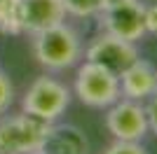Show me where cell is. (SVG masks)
<instances>
[{
	"mask_svg": "<svg viewBox=\"0 0 157 154\" xmlns=\"http://www.w3.org/2000/svg\"><path fill=\"white\" fill-rule=\"evenodd\" d=\"M33 56L47 72L71 70L82 61V38L71 24H56L52 28L31 35Z\"/></svg>",
	"mask_w": 157,
	"mask_h": 154,
	"instance_id": "obj_1",
	"label": "cell"
},
{
	"mask_svg": "<svg viewBox=\"0 0 157 154\" xmlns=\"http://www.w3.org/2000/svg\"><path fill=\"white\" fill-rule=\"evenodd\" d=\"M71 105V89L59 77L40 75L35 77L21 96V112L33 115L42 122H59Z\"/></svg>",
	"mask_w": 157,
	"mask_h": 154,
	"instance_id": "obj_2",
	"label": "cell"
},
{
	"mask_svg": "<svg viewBox=\"0 0 157 154\" xmlns=\"http://www.w3.org/2000/svg\"><path fill=\"white\" fill-rule=\"evenodd\" d=\"M73 91L82 105L92 110H105L120 98V77L98 63L82 61L78 63Z\"/></svg>",
	"mask_w": 157,
	"mask_h": 154,
	"instance_id": "obj_3",
	"label": "cell"
},
{
	"mask_svg": "<svg viewBox=\"0 0 157 154\" xmlns=\"http://www.w3.org/2000/svg\"><path fill=\"white\" fill-rule=\"evenodd\" d=\"M49 124L26 112L0 115V154H28L40 149Z\"/></svg>",
	"mask_w": 157,
	"mask_h": 154,
	"instance_id": "obj_4",
	"label": "cell"
},
{
	"mask_svg": "<svg viewBox=\"0 0 157 154\" xmlns=\"http://www.w3.org/2000/svg\"><path fill=\"white\" fill-rule=\"evenodd\" d=\"M138 56H141V54H138L136 42L122 40V38L110 35V33H105V31L89 40V45L82 51V58H85V61L103 65V68H108V70L115 72V75H120L124 68H129Z\"/></svg>",
	"mask_w": 157,
	"mask_h": 154,
	"instance_id": "obj_5",
	"label": "cell"
},
{
	"mask_svg": "<svg viewBox=\"0 0 157 154\" xmlns=\"http://www.w3.org/2000/svg\"><path fill=\"white\" fill-rule=\"evenodd\" d=\"M105 128L115 140L141 142L148 135V119H145L143 103L120 96L113 105L105 108Z\"/></svg>",
	"mask_w": 157,
	"mask_h": 154,
	"instance_id": "obj_6",
	"label": "cell"
},
{
	"mask_svg": "<svg viewBox=\"0 0 157 154\" xmlns=\"http://www.w3.org/2000/svg\"><path fill=\"white\" fill-rule=\"evenodd\" d=\"M143 0H127L120 5L98 9V26L101 31L117 35L129 42H138L145 35V24H143Z\"/></svg>",
	"mask_w": 157,
	"mask_h": 154,
	"instance_id": "obj_7",
	"label": "cell"
},
{
	"mask_svg": "<svg viewBox=\"0 0 157 154\" xmlns=\"http://www.w3.org/2000/svg\"><path fill=\"white\" fill-rule=\"evenodd\" d=\"M117 77H120V96L122 98L143 103L152 94H157V68L141 56L129 68H124Z\"/></svg>",
	"mask_w": 157,
	"mask_h": 154,
	"instance_id": "obj_8",
	"label": "cell"
},
{
	"mask_svg": "<svg viewBox=\"0 0 157 154\" xmlns=\"http://www.w3.org/2000/svg\"><path fill=\"white\" fill-rule=\"evenodd\" d=\"M42 154H89V140L75 124L52 122L40 145Z\"/></svg>",
	"mask_w": 157,
	"mask_h": 154,
	"instance_id": "obj_9",
	"label": "cell"
},
{
	"mask_svg": "<svg viewBox=\"0 0 157 154\" xmlns=\"http://www.w3.org/2000/svg\"><path fill=\"white\" fill-rule=\"evenodd\" d=\"M21 21H24V33L35 35L45 28L63 24L66 9L61 0H21Z\"/></svg>",
	"mask_w": 157,
	"mask_h": 154,
	"instance_id": "obj_10",
	"label": "cell"
},
{
	"mask_svg": "<svg viewBox=\"0 0 157 154\" xmlns=\"http://www.w3.org/2000/svg\"><path fill=\"white\" fill-rule=\"evenodd\" d=\"M0 33L2 35H24L21 0H0Z\"/></svg>",
	"mask_w": 157,
	"mask_h": 154,
	"instance_id": "obj_11",
	"label": "cell"
},
{
	"mask_svg": "<svg viewBox=\"0 0 157 154\" xmlns=\"http://www.w3.org/2000/svg\"><path fill=\"white\" fill-rule=\"evenodd\" d=\"M66 14L78 16V19H89L96 16L98 12V0H61Z\"/></svg>",
	"mask_w": 157,
	"mask_h": 154,
	"instance_id": "obj_12",
	"label": "cell"
},
{
	"mask_svg": "<svg viewBox=\"0 0 157 154\" xmlns=\"http://www.w3.org/2000/svg\"><path fill=\"white\" fill-rule=\"evenodd\" d=\"M101 154H148L143 142H131V140H115L113 145L103 149Z\"/></svg>",
	"mask_w": 157,
	"mask_h": 154,
	"instance_id": "obj_13",
	"label": "cell"
},
{
	"mask_svg": "<svg viewBox=\"0 0 157 154\" xmlns=\"http://www.w3.org/2000/svg\"><path fill=\"white\" fill-rule=\"evenodd\" d=\"M14 103V84L10 82V77L0 70V115L10 112Z\"/></svg>",
	"mask_w": 157,
	"mask_h": 154,
	"instance_id": "obj_14",
	"label": "cell"
},
{
	"mask_svg": "<svg viewBox=\"0 0 157 154\" xmlns=\"http://www.w3.org/2000/svg\"><path fill=\"white\" fill-rule=\"evenodd\" d=\"M143 108H145V119H148V133L157 135V94L143 101Z\"/></svg>",
	"mask_w": 157,
	"mask_h": 154,
	"instance_id": "obj_15",
	"label": "cell"
},
{
	"mask_svg": "<svg viewBox=\"0 0 157 154\" xmlns=\"http://www.w3.org/2000/svg\"><path fill=\"white\" fill-rule=\"evenodd\" d=\"M143 24H145V33L157 35V2L143 5Z\"/></svg>",
	"mask_w": 157,
	"mask_h": 154,
	"instance_id": "obj_16",
	"label": "cell"
},
{
	"mask_svg": "<svg viewBox=\"0 0 157 154\" xmlns=\"http://www.w3.org/2000/svg\"><path fill=\"white\" fill-rule=\"evenodd\" d=\"M120 2H127V0H98V9H105V7L120 5Z\"/></svg>",
	"mask_w": 157,
	"mask_h": 154,
	"instance_id": "obj_17",
	"label": "cell"
},
{
	"mask_svg": "<svg viewBox=\"0 0 157 154\" xmlns=\"http://www.w3.org/2000/svg\"><path fill=\"white\" fill-rule=\"evenodd\" d=\"M28 154H42V152H40V149H35V152H28Z\"/></svg>",
	"mask_w": 157,
	"mask_h": 154,
	"instance_id": "obj_18",
	"label": "cell"
}]
</instances>
